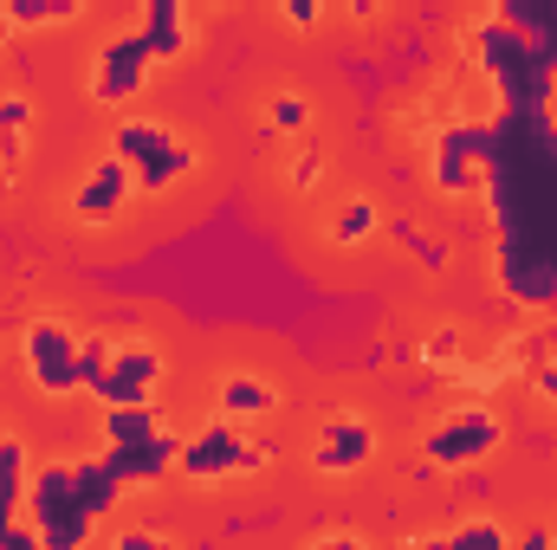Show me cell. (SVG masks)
<instances>
[{"label": "cell", "instance_id": "cell-1", "mask_svg": "<svg viewBox=\"0 0 557 550\" xmlns=\"http://www.w3.org/2000/svg\"><path fill=\"white\" fill-rule=\"evenodd\" d=\"M124 505V486L104 473V460H39L26 492V525L46 550H85L98 538V518Z\"/></svg>", "mask_w": 557, "mask_h": 550}, {"label": "cell", "instance_id": "cell-2", "mask_svg": "<svg viewBox=\"0 0 557 550\" xmlns=\"http://www.w3.org/2000/svg\"><path fill=\"white\" fill-rule=\"evenodd\" d=\"M499 447H506V414L493 409V402H460V409H447L428 434H421V460H428L434 473L486 466Z\"/></svg>", "mask_w": 557, "mask_h": 550}, {"label": "cell", "instance_id": "cell-3", "mask_svg": "<svg viewBox=\"0 0 557 550\" xmlns=\"http://www.w3.org/2000/svg\"><path fill=\"white\" fill-rule=\"evenodd\" d=\"M111 155L131 168L137 195H169V188L195 168L188 137H175L169 124H149V117H117V130H111Z\"/></svg>", "mask_w": 557, "mask_h": 550}, {"label": "cell", "instance_id": "cell-4", "mask_svg": "<svg viewBox=\"0 0 557 550\" xmlns=\"http://www.w3.org/2000/svg\"><path fill=\"white\" fill-rule=\"evenodd\" d=\"M78 350H85V337H78L65 317H26V330H20V370H26V383H33L46 402L85 396V383H78Z\"/></svg>", "mask_w": 557, "mask_h": 550}, {"label": "cell", "instance_id": "cell-5", "mask_svg": "<svg viewBox=\"0 0 557 550\" xmlns=\"http://www.w3.org/2000/svg\"><path fill=\"white\" fill-rule=\"evenodd\" d=\"M260 466H267V447H260L247 427H227V421L195 427V434L182 440V460H175V473H182L188 486H227V479H247V473H260Z\"/></svg>", "mask_w": 557, "mask_h": 550}, {"label": "cell", "instance_id": "cell-6", "mask_svg": "<svg viewBox=\"0 0 557 550\" xmlns=\"http://www.w3.org/2000/svg\"><path fill=\"white\" fill-rule=\"evenodd\" d=\"M162 350L156 343H143V337H131V343H117L111 337V357H104V376L91 383V402L111 414V409H156V389H162Z\"/></svg>", "mask_w": 557, "mask_h": 550}, {"label": "cell", "instance_id": "cell-7", "mask_svg": "<svg viewBox=\"0 0 557 550\" xmlns=\"http://www.w3.org/2000/svg\"><path fill=\"white\" fill-rule=\"evenodd\" d=\"M149 46H143V33H111L104 46H98V59H91V104H104V111H124V104H137L143 85H149Z\"/></svg>", "mask_w": 557, "mask_h": 550}, {"label": "cell", "instance_id": "cell-8", "mask_svg": "<svg viewBox=\"0 0 557 550\" xmlns=\"http://www.w3.org/2000/svg\"><path fill=\"white\" fill-rule=\"evenodd\" d=\"M376 460V427L363 421V414L337 409L318 421V434H311V473L318 479H350V473H363Z\"/></svg>", "mask_w": 557, "mask_h": 550}, {"label": "cell", "instance_id": "cell-9", "mask_svg": "<svg viewBox=\"0 0 557 550\" xmlns=\"http://www.w3.org/2000/svg\"><path fill=\"white\" fill-rule=\"evenodd\" d=\"M131 195H137L131 168H124L117 155H98V162L85 168V182L72 188V221H78V227H111V221L131 208Z\"/></svg>", "mask_w": 557, "mask_h": 550}, {"label": "cell", "instance_id": "cell-10", "mask_svg": "<svg viewBox=\"0 0 557 550\" xmlns=\"http://www.w3.org/2000/svg\"><path fill=\"white\" fill-rule=\"evenodd\" d=\"M98 460H104V473H111L124 492H143V486H162V479L175 473L182 440H175V434H156V440H143V447H104Z\"/></svg>", "mask_w": 557, "mask_h": 550}, {"label": "cell", "instance_id": "cell-11", "mask_svg": "<svg viewBox=\"0 0 557 550\" xmlns=\"http://www.w3.org/2000/svg\"><path fill=\"white\" fill-rule=\"evenodd\" d=\"M273 409H278V389L267 376H253V370H227L214 383V421H227V427H253Z\"/></svg>", "mask_w": 557, "mask_h": 550}, {"label": "cell", "instance_id": "cell-12", "mask_svg": "<svg viewBox=\"0 0 557 550\" xmlns=\"http://www.w3.org/2000/svg\"><path fill=\"white\" fill-rule=\"evenodd\" d=\"M26 492H33V453L20 434H0V545L26 525Z\"/></svg>", "mask_w": 557, "mask_h": 550}, {"label": "cell", "instance_id": "cell-13", "mask_svg": "<svg viewBox=\"0 0 557 550\" xmlns=\"http://www.w3.org/2000/svg\"><path fill=\"white\" fill-rule=\"evenodd\" d=\"M137 33H143V46H149V59H182L195 46V20H188L182 0H149Z\"/></svg>", "mask_w": 557, "mask_h": 550}, {"label": "cell", "instance_id": "cell-14", "mask_svg": "<svg viewBox=\"0 0 557 550\" xmlns=\"http://www.w3.org/2000/svg\"><path fill=\"white\" fill-rule=\"evenodd\" d=\"M383 227V208L370 201V195H350V201H337V214H331V247H363L370 234Z\"/></svg>", "mask_w": 557, "mask_h": 550}, {"label": "cell", "instance_id": "cell-15", "mask_svg": "<svg viewBox=\"0 0 557 550\" xmlns=\"http://www.w3.org/2000/svg\"><path fill=\"white\" fill-rule=\"evenodd\" d=\"M447 550H512V532L493 518V512H473L447 532Z\"/></svg>", "mask_w": 557, "mask_h": 550}, {"label": "cell", "instance_id": "cell-16", "mask_svg": "<svg viewBox=\"0 0 557 550\" xmlns=\"http://www.w3.org/2000/svg\"><path fill=\"white\" fill-rule=\"evenodd\" d=\"M156 434H162L156 409H111L104 414V447H143V440H156Z\"/></svg>", "mask_w": 557, "mask_h": 550}, {"label": "cell", "instance_id": "cell-17", "mask_svg": "<svg viewBox=\"0 0 557 550\" xmlns=\"http://www.w3.org/2000/svg\"><path fill=\"white\" fill-rule=\"evenodd\" d=\"M7 20H13V33H26V26H65V20H78V0H7Z\"/></svg>", "mask_w": 557, "mask_h": 550}, {"label": "cell", "instance_id": "cell-18", "mask_svg": "<svg viewBox=\"0 0 557 550\" xmlns=\"http://www.w3.org/2000/svg\"><path fill=\"white\" fill-rule=\"evenodd\" d=\"M267 124H273V130H305V124H311V104H305L298 91H278L273 104H267Z\"/></svg>", "mask_w": 557, "mask_h": 550}, {"label": "cell", "instance_id": "cell-19", "mask_svg": "<svg viewBox=\"0 0 557 550\" xmlns=\"http://www.w3.org/2000/svg\"><path fill=\"white\" fill-rule=\"evenodd\" d=\"M26 124H33V104H26L20 91H7V98H0V137L26 142Z\"/></svg>", "mask_w": 557, "mask_h": 550}, {"label": "cell", "instance_id": "cell-20", "mask_svg": "<svg viewBox=\"0 0 557 550\" xmlns=\"http://www.w3.org/2000/svg\"><path fill=\"white\" fill-rule=\"evenodd\" d=\"M104 357H111V337H85V350H78V383H85V396H91V383L104 376Z\"/></svg>", "mask_w": 557, "mask_h": 550}, {"label": "cell", "instance_id": "cell-21", "mask_svg": "<svg viewBox=\"0 0 557 550\" xmlns=\"http://www.w3.org/2000/svg\"><path fill=\"white\" fill-rule=\"evenodd\" d=\"M421 357H428V363H434V370H447V363H454V357H460V330H434V337H428V343H421Z\"/></svg>", "mask_w": 557, "mask_h": 550}, {"label": "cell", "instance_id": "cell-22", "mask_svg": "<svg viewBox=\"0 0 557 550\" xmlns=\"http://www.w3.org/2000/svg\"><path fill=\"white\" fill-rule=\"evenodd\" d=\"M111 550H175V545H169V538H156L149 525H124V532L111 538Z\"/></svg>", "mask_w": 557, "mask_h": 550}, {"label": "cell", "instance_id": "cell-23", "mask_svg": "<svg viewBox=\"0 0 557 550\" xmlns=\"http://www.w3.org/2000/svg\"><path fill=\"white\" fill-rule=\"evenodd\" d=\"M278 13H285V26H298V33H305V26H318V20H324V7H311V0H285V7H278Z\"/></svg>", "mask_w": 557, "mask_h": 550}, {"label": "cell", "instance_id": "cell-24", "mask_svg": "<svg viewBox=\"0 0 557 550\" xmlns=\"http://www.w3.org/2000/svg\"><path fill=\"white\" fill-rule=\"evenodd\" d=\"M318 168H324V162H318V149H298V162H292V188H311V182H318Z\"/></svg>", "mask_w": 557, "mask_h": 550}, {"label": "cell", "instance_id": "cell-25", "mask_svg": "<svg viewBox=\"0 0 557 550\" xmlns=\"http://www.w3.org/2000/svg\"><path fill=\"white\" fill-rule=\"evenodd\" d=\"M305 550H370V545H363L357 532H324V538H311Z\"/></svg>", "mask_w": 557, "mask_h": 550}, {"label": "cell", "instance_id": "cell-26", "mask_svg": "<svg viewBox=\"0 0 557 550\" xmlns=\"http://www.w3.org/2000/svg\"><path fill=\"white\" fill-rule=\"evenodd\" d=\"M532 389H539V396L552 402V414H557V363H539V370H532Z\"/></svg>", "mask_w": 557, "mask_h": 550}, {"label": "cell", "instance_id": "cell-27", "mask_svg": "<svg viewBox=\"0 0 557 550\" xmlns=\"http://www.w3.org/2000/svg\"><path fill=\"white\" fill-rule=\"evenodd\" d=\"M0 550H46V538H39L33 525H20V532H13V538H7Z\"/></svg>", "mask_w": 557, "mask_h": 550}, {"label": "cell", "instance_id": "cell-28", "mask_svg": "<svg viewBox=\"0 0 557 550\" xmlns=\"http://www.w3.org/2000/svg\"><path fill=\"white\" fill-rule=\"evenodd\" d=\"M416 550H447V532H428V538H416Z\"/></svg>", "mask_w": 557, "mask_h": 550}, {"label": "cell", "instance_id": "cell-29", "mask_svg": "<svg viewBox=\"0 0 557 550\" xmlns=\"http://www.w3.org/2000/svg\"><path fill=\"white\" fill-rule=\"evenodd\" d=\"M7 39H13V20H7V0H0V52H7Z\"/></svg>", "mask_w": 557, "mask_h": 550}, {"label": "cell", "instance_id": "cell-30", "mask_svg": "<svg viewBox=\"0 0 557 550\" xmlns=\"http://www.w3.org/2000/svg\"><path fill=\"white\" fill-rule=\"evenodd\" d=\"M552 550H557V538H552Z\"/></svg>", "mask_w": 557, "mask_h": 550}]
</instances>
